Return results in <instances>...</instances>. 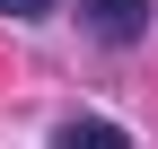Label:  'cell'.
I'll return each mask as SVG.
<instances>
[{"label": "cell", "instance_id": "cell-3", "mask_svg": "<svg viewBox=\"0 0 158 149\" xmlns=\"http://www.w3.org/2000/svg\"><path fill=\"white\" fill-rule=\"evenodd\" d=\"M53 0H0V18H44Z\"/></svg>", "mask_w": 158, "mask_h": 149}, {"label": "cell", "instance_id": "cell-2", "mask_svg": "<svg viewBox=\"0 0 158 149\" xmlns=\"http://www.w3.org/2000/svg\"><path fill=\"white\" fill-rule=\"evenodd\" d=\"M62 140L79 149V140H106V149H123V123H106V114H70L62 123Z\"/></svg>", "mask_w": 158, "mask_h": 149}, {"label": "cell", "instance_id": "cell-1", "mask_svg": "<svg viewBox=\"0 0 158 149\" xmlns=\"http://www.w3.org/2000/svg\"><path fill=\"white\" fill-rule=\"evenodd\" d=\"M149 18H158V0H79V26L97 44H141Z\"/></svg>", "mask_w": 158, "mask_h": 149}]
</instances>
